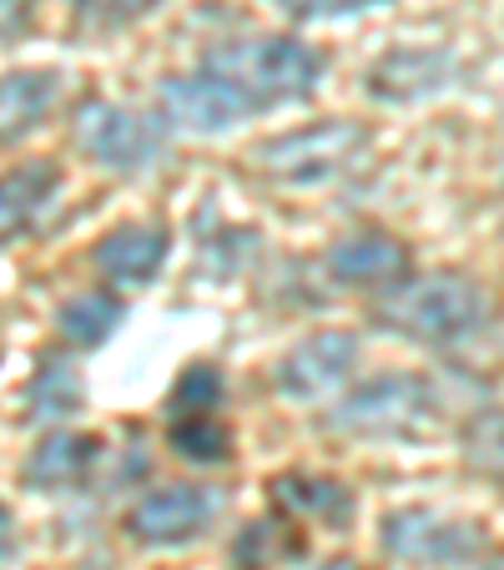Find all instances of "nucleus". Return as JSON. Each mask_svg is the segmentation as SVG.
<instances>
[{
  "instance_id": "f8f14e48",
  "label": "nucleus",
  "mask_w": 504,
  "mask_h": 570,
  "mask_svg": "<svg viewBox=\"0 0 504 570\" xmlns=\"http://www.w3.org/2000/svg\"><path fill=\"white\" fill-rule=\"evenodd\" d=\"M56 193H61V167L56 161H26V167L0 173V248L11 237H21L51 207Z\"/></svg>"
},
{
  "instance_id": "ddd939ff",
  "label": "nucleus",
  "mask_w": 504,
  "mask_h": 570,
  "mask_svg": "<svg viewBox=\"0 0 504 570\" xmlns=\"http://www.w3.org/2000/svg\"><path fill=\"white\" fill-rule=\"evenodd\" d=\"M56 97H61V76L56 71H11L0 76V147L21 141L51 117Z\"/></svg>"
},
{
  "instance_id": "0eeeda50",
  "label": "nucleus",
  "mask_w": 504,
  "mask_h": 570,
  "mask_svg": "<svg viewBox=\"0 0 504 570\" xmlns=\"http://www.w3.org/2000/svg\"><path fill=\"white\" fill-rule=\"evenodd\" d=\"M76 141L117 173H137L161 151V121L141 117V111L111 107V101H87L76 111Z\"/></svg>"
},
{
  "instance_id": "dca6fc26",
  "label": "nucleus",
  "mask_w": 504,
  "mask_h": 570,
  "mask_svg": "<svg viewBox=\"0 0 504 570\" xmlns=\"http://www.w3.org/2000/svg\"><path fill=\"white\" fill-rule=\"evenodd\" d=\"M56 323H61V334L71 338V344L91 348V344H101V338H107L111 328L121 323V303L111 298V293H81V298L61 303Z\"/></svg>"
},
{
  "instance_id": "6e6552de",
  "label": "nucleus",
  "mask_w": 504,
  "mask_h": 570,
  "mask_svg": "<svg viewBox=\"0 0 504 570\" xmlns=\"http://www.w3.org/2000/svg\"><path fill=\"white\" fill-rule=\"evenodd\" d=\"M223 510V495L213 484H167V490H151L137 510H131V535L147 540V546H182V540L202 535L207 525Z\"/></svg>"
},
{
  "instance_id": "1a4fd4ad",
  "label": "nucleus",
  "mask_w": 504,
  "mask_h": 570,
  "mask_svg": "<svg viewBox=\"0 0 504 570\" xmlns=\"http://www.w3.org/2000/svg\"><path fill=\"white\" fill-rule=\"evenodd\" d=\"M358 364V338L354 334H313L298 348H288L278 364V389L298 404H318L344 384Z\"/></svg>"
},
{
  "instance_id": "2eb2a0df",
  "label": "nucleus",
  "mask_w": 504,
  "mask_h": 570,
  "mask_svg": "<svg viewBox=\"0 0 504 570\" xmlns=\"http://www.w3.org/2000/svg\"><path fill=\"white\" fill-rule=\"evenodd\" d=\"M273 495H278V505L323 520V525H333V530H344L348 515H354V495H348L338 480H318V474H278V480H273Z\"/></svg>"
},
{
  "instance_id": "9b49d317",
  "label": "nucleus",
  "mask_w": 504,
  "mask_h": 570,
  "mask_svg": "<svg viewBox=\"0 0 504 570\" xmlns=\"http://www.w3.org/2000/svg\"><path fill=\"white\" fill-rule=\"evenodd\" d=\"M167 263V227L161 223H121L97 243V268L111 283H147Z\"/></svg>"
},
{
  "instance_id": "39448f33",
  "label": "nucleus",
  "mask_w": 504,
  "mask_h": 570,
  "mask_svg": "<svg viewBox=\"0 0 504 570\" xmlns=\"http://www.w3.org/2000/svg\"><path fill=\"white\" fill-rule=\"evenodd\" d=\"M384 550L398 560H414V566H454L470 570L490 556V535L470 520L439 515V510H394L384 520Z\"/></svg>"
},
{
  "instance_id": "6ab92c4d",
  "label": "nucleus",
  "mask_w": 504,
  "mask_h": 570,
  "mask_svg": "<svg viewBox=\"0 0 504 570\" xmlns=\"http://www.w3.org/2000/svg\"><path fill=\"white\" fill-rule=\"evenodd\" d=\"M464 454L484 480H494L504 490V414H480L464 434Z\"/></svg>"
},
{
  "instance_id": "f03ea898",
  "label": "nucleus",
  "mask_w": 504,
  "mask_h": 570,
  "mask_svg": "<svg viewBox=\"0 0 504 570\" xmlns=\"http://www.w3.org/2000/svg\"><path fill=\"white\" fill-rule=\"evenodd\" d=\"M490 293L480 283H470L464 273H429V278L394 283V293L378 303L384 328L434 348H459L470 338H480L490 328Z\"/></svg>"
},
{
  "instance_id": "4468645a",
  "label": "nucleus",
  "mask_w": 504,
  "mask_h": 570,
  "mask_svg": "<svg viewBox=\"0 0 504 570\" xmlns=\"http://www.w3.org/2000/svg\"><path fill=\"white\" fill-rule=\"evenodd\" d=\"M97 440L87 434H51V440L36 444V454L26 460V484L31 490H76L87 480V470L97 464Z\"/></svg>"
},
{
  "instance_id": "5701e85b",
  "label": "nucleus",
  "mask_w": 504,
  "mask_h": 570,
  "mask_svg": "<svg viewBox=\"0 0 504 570\" xmlns=\"http://www.w3.org/2000/svg\"><path fill=\"white\" fill-rule=\"evenodd\" d=\"M11 560H16V530H11L6 505H0V570H11Z\"/></svg>"
},
{
  "instance_id": "f257e3e1",
  "label": "nucleus",
  "mask_w": 504,
  "mask_h": 570,
  "mask_svg": "<svg viewBox=\"0 0 504 570\" xmlns=\"http://www.w3.org/2000/svg\"><path fill=\"white\" fill-rule=\"evenodd\" d=\"M323 76V56L303 41L258 36L233 41L202 56V66L187 76L161 81V107L177 127L223 131L243 117H258L283 101H303Z\"/></svg>"
},
{
  "instance_id": "423d86ee",
  "label": "nucleus",
  "mask_w": 504,
  "mask_h": 570,
  "mask_svg": "<svg viewBox=\"0 0 504 570\" xmlns=\"http://www.w3.org/2000/svg\"><path fill=\"white\" fill-rule=\"evenodd\" d=\"M167 440L182 460L217 464L227 460L233 430L223 424V374L213 364H192L172 389L167 404Z\"/></svg>"
},
{
  "instance_id": "4be33fe9",
  "label": "nucleus",
  "mask_w": 504,
  "mask_h": 570,
  "mask_svg": "<svg viewBox=\"0 0 504 570\" xmlns=\"http://www.w3.org/2000/svg\"><path fill=\"white\" fill-rule=\"evenodd\" d=\"M26 26V0H0V41Z\"/></svg>"
},
{
  "instance_id": "412c9836",
  "label": "nucleus",
  "mask_w": 504,
  "mask_h": 570,
  "mask_svg": "<svg viewBox=\"0 0 504 570\" xmlns=\"http://www.w3.org/2000/svg\"><path fill=\"white\" fill-rule=\"evenodd\" d=\"M288 16L303 21H323V16H348V11H368V6H384V0H278Z\"/></svg>"
},
{
  "instance_id": "aec40b11",
  "label": "nucleus",
  "mask_w": 504,
  "mask_h": 570,
  "mask_svg": "<svg viewBox=\"0 0 504 570\" xmlns=\"http://www.w3.org/2000/svg\"><path fill=\"white\" fill-rule=\"evenodd\" d=\"M71 6L97 26H127V21H137V16H147L157 0H71Z\"/></svg>"
},
{
  "instance_id": "f3484780",
  "label": "nucleus",
  "mask_w": 504,
  "mask_h": 570,
  "mask_svg": "<svg viewBox=\"0 0 504 570\" xmlns=\"http://www.w3.org/2000/svg\"><path fill=\"white\" fill-rule=\"evenodd\" d=\"M288 556H298V535L288 530V520H253V525L237 535V546H233V560H237V570H273V566H283Z\"/></svg>"
},
{
  "instance_id": "7ed1b4c3",
  "label": "nucleus",
  "mask_w": 504,
  "mask_h": 570,
  "mask_svg": "<svg viewBox=\"0 0 504 570\" xmlns=\"http://www.w3.org/2000/svg\"><path fill=\"white\" fill-rule=\"evenodd\" d=\"M439 420V389L418 374H384L328 414L333 430L358 434V440H418Z\"/></svg>"
},
{
  "instance_id": "9d476101",
  "label": "nucleus",
  "mask_w": 504,
  "mask_h": 570,
  "mask_svg": "<svg viewBox=\"0 0 504 570\" xmlns=\"http://www.w3.org/2000/svg\"><path fill=\"white\" fill-rule=\"evenodd\" d=\"M328 273L348 288H394L408 278V253L384 233H354L328 253Z\"/></svg>"
},
{
  "instance_id": "a211bd4d",
  "label": "nucleus",
  "mask_w": 504,
  "mask_h": 570,
  "mask_svg": "<svg viewBox=\"0 0 504 570\" xmlns=\"http://www.w3.org/2000/svg\"><path fill=\"white\" fill-rule=\"evenodd\" d=\"M81 404V379L71 374V364L61 358H46L41 374L31 379V414L36 420H61Z\"/></svg>"
},
{
  "instance_id": "20e7f679",
  "label": "nucleus",
  "mask_w": 504,
  "mask_h": 570,
  "mask_svg": "<svg viewBox=\"0 0 504 570\" xmlns=\"http://www.w3.org/2000/svg\"><path fill=\"white\" fill-rule=\"evenodd\" d=\"M368 151V131L358 121H313L303 131L273 137L258 147V167L278 183H328V177L348 173Z\"/></svg>"
}]
</instances>
